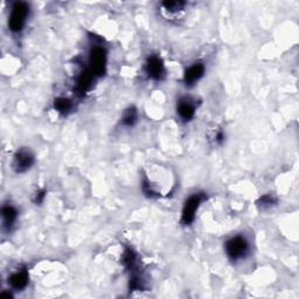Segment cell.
<instances>
[{
  "label": "cell",
  "instance_id": "cell-5",
  "mask_svg": "<svg viewBox=\"0 0 299 299\" xmlns=\"http://www.w3.org/2000/svg\"><path fill=\"white\" fill-rule=\"evenodd\" d=\"M34 154L32 153L30 149H20L17 151L13 158V168L15 172L22 173L33 166Z\"/></svg>",
  "mask_w": 299,
  "mask_h": 299
},
{
  "label": "cell",
  "instance_id": "cell-6",
  "mask_svg": "<svg viewBox=\"0 0 299 299\" xmlns=\"http://www.w3.org/2000/svg\"><path fill=\"white\" fill-rule=\"evenodd\" d=\"M146 72L152 79H160L165 74V67L161 59L158 55H151L146 62Z\"/></svg>",
  "mask_w": 299,
  "mask_h": 299
},
{
  "label": "cell",
  "instance_id": "cell-4",
  "mask_svg": "<svg viewBox=\"0 0 299 299\" xmlns=\"http://www.w3.org/2000/svg\"><path fill=\"white\" fill-rule=\"evenodd\" d=\"M248 249H249V246H248L247 240L242 236L231 237L230 240H228L227 243H225L227 255L233 261L243 259L248 253Z\"/></svg>",
  "mask_w": 299,
  "mask_h": 299
},
{
  "label": "cell",
  "instance_id": "cell-19",
  "mask_svg": "<svg viewBox=\"0 0 299 299\" xmlns=\"http://www.w3.org/2000/svg\"><path fill=\"white\" fill-rule=\"evenodd\" d=\"M215 139H216V142H219V143H222L224 141V133L222 132V131H219L218 133H216V137H215Z\"/></svg>",
  "mask_w": 299,
  "mask_h": 299
},
{
  "label": "cell",
  "instance_id": "cell-12",
  "mask_svg": "<svg viewBox=\"0 0 299 299\" xmlns=\"http://www.w3.org/2000/svg\"><path fill=\"white\" fill-rule=\"evenodd\" d=\"M54 108H55V110L59 111V112L67 113L72 110L73 103L71 100H68V98L59 97L54 101Z\"/></svg>",
  "mask_w": 299,
  "mask_h": 299
},
{
  "label": "cell",
  "instance_id": "cell-17",
  "mask_svg": "<svg viewBox=\"0 0 299 299\" xmlns=\"http://www.w3.org/2000/svg\"><path fill=\"white\" fill-rule=\"evenodd\" d=\"M142 289V281L138 276H133V277L130 279V290L135 291V290H141Z\"/></svg>",
  "mask_w": 299,
  "mask_h": 299
},
{
  "label": "cell",
  "instance_id": "cell-18",
  "mask_svg": "<svg viewBox=\"0 0 299 299\" xmlns=\"http://www.w3.org/2000/svg\"><path fill=\"white\" fill-rule=\"evenodd\" d=\"M46 189H40L37 190V192L36 193V196H34V202L37 203V205H40V203L43 202L44 198H46Z\"/></svg>",
  "mask_w": 299,
  "mask_h": 299
},
{
  "label": "cell",
  "instance_id": "cell-8",
  "mask_svg": "<svg viewBox=\"0 0 299 299\" xmlns=\"http://www.w3.org/2000/svg\"><path fill=\"white\" fill-rule=\"evenodd\" d=\"M28 271L26 268L21 269L20 271L13 273V275L11 276L8 279L9 284L15 290H22V289H25L28 284Z\"/></svg>",
  "mask_w": 299,
  "mask_h": 299
},
{
  "label": "cell",
  "instance_id": "cell-10",
  "mask_svg": "<svg viewBox=\"0 0 299 299\" xmlns=\"http://www.w3.org/2000/svg\"><path fill=\"white\" fill-rule=\"evenodd\" d=\"M94 82V74L91 71H85L81 73L77 77V83H76V90L79 94H85L90 89Z\"/></svg>",
  "mask_w": 299,
  "mask_h": 299
},
{
  "label": "cell",
  "instance_id": "cell-1",
  "mask_svg": "<svg viewBox=\"0 0 299 299\" xmlns=\"http://www.w3.org/2000/svg\"><path fill=\"white\" fill-rule=\"evenodd\" d=\"M28 14H30V6H28L26 2H15L13 7H12L11 14H9L8 19L9 30L14 32V33L21 32L25 24H26Z\"/></svg>",
  "mask_w": 299,
  "mask_h": 299
},
{
  "label": "cell",
  "instance_id": "cell-16",
  "mask_svg": "<svg viewBox=\"0 0 299 299\" xmlns=\"http://www.w3.org/2000/svg\"><path fill=\"white\" fill-rule=\"evenodd\" d=\"M275 202L276 200L272 195H264L257 201V205H259V207H262V208H265V207L272 206Z\"/></svg>",
  "mask_w": 299,
  "mask_h": 299
},
{
  "label": "cell",
  "instance_id": "cell-9",
  "mask_svg": "<svg viewBox=\"0 0 299 299\" xmlns=\"http://www.w3.org/2000/svg\"><path fill=\"white\" fill-rule=\"evenodd\" d=\"M178 113L184 120H190L195 114V106L187 98L179 101L178 104Z\"/></svg>",
  "mask_w": 299,
  "mask_h": 299
},
{
  "label": "cell",
  "instance_id": "cell-2",
  "mask_svg": "<svg viewBox=\"0 0 299 299\" xmlns=\"http://www.w3.org/2000/svg\"><path fill=\"white\" fill-rule=\"evenodd\" d=\"M90 71L94 75L102 76L107 68V50L102 46H93L89 53Z\"/></svg>",
  "mask_w": 299,
  "mask_h": 299
},
{
  "label": "cell",
  "instance_id": "cell-13",
  "mask_svg": "<svg viewBox=\"0 0 299 299\" xmlns=\"http://www.w3.org/2000/svg\"><path fill=\"white\" fill-rule=\"evenodd\" d=\"M186 2L180 1V0H174V1H165L163 2V7L165 11L170 12V13H177V12L183 11L185 8Z\"/></svg>",
  "mask_w": 299,
  "mask_h": 299
},
{
  "label": "cell",
  "instance_id": "cell-14",
  "mask_svg": "<svg viewBox=\"0 0 299 299\" xmlns=\"http://www.w3.org/2000/svg\"><path fill=\"white\" fill-rule=\"evenodd\" d=\"M137 118H138L137 110L135 109V108H129V109L126 110L123 114L122 123L126 126H132V125H135V123L137 122Z\"/></svg>",
  "mask_w": 299,
  "mask_h": 299
},
{
  "label": "cell",
  "instance_id": "cell-11",
  "mask_svg": "<svg viewBox=\"0 0 299 299\" xmlns=\"http://www.w3.org/2000/svg\"><path fill=\"white\" fill-rule=\"evenodd\" d=\"M1 214H2V221H4V228L9 230V229L13 227L14 222L17 221L18 218L17 209H15L13 206L6 205L2 207Z\"/></svg>",
  "mask_w": 299,
  "mask_h": 299
},
{
  "label": "cell",
  "instance_id": "cell-15",
  "mask_svg": "<svg viewBox=\"0 0 299 299\" xmlns=\"http://www.w3.org/2000/svg\"><path fill=\"white\" fill-rule=\"evenodd\" d=\"M123 263L128 269H131L136 263V254L130 248H126L123 254Z\"/></svg>",
  "mask_w": 299,
  "mask_h": 299
},
{
  "label": "cell",
  "instance_id": "cell-3",
  "mask_svg": "<svg viewBox=\"0 0 299 299\" xmlns=\"http://www.w3.org/2000/svg\"><path fill=\"white\" fill-rule=\"evenodd\" d=\"M205 199L203 194H193L190 195L187 201L185 202L183 208V214H181V222L183 224L189 225L195 219V214L198 212L199 206L201 205V202Z\"/></svg>",
  "mask_w": 299,
  "mask_h": 299
},
{
  "label": "cell",
  "instance_id": "cell-7",
  "mask_svg": "<svg viewBox=\"0 0 299 299\" xmlns=\"http://www.w3.org/2000/svg\"><path fill=\"white\" fill-rule=\"evenodd\" d=\"M205 66L203 63H194L190 67L187 68V71L185 72V75H184V82H185L186 85H193L195 84L196 82L199 81L200 78L202 77L203 74H205Z\"/></svg>",
  "mask_w": 299,
  "mask_h": 299
}]
</instances>
